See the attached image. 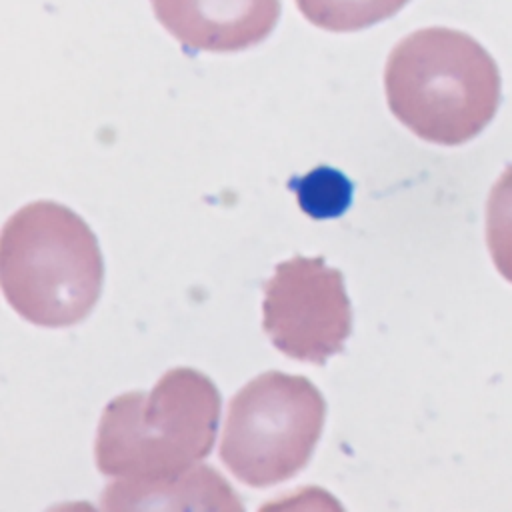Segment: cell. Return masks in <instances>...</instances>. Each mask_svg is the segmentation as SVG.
<instances>
[{"label": "cell", "instance_id": "3957f363", "mask_svg": "<svg viewBox=\"0 0 512 512\" xmlns=\"http://www.w3.org/2000/svg\"><path fill=\"white\" fill-rule=\"evenodd\" d=\"M324 414L326 402L306 376L268 370L232 396L220 460L252 488L284 482L308 464Z\"/></svg>", "mask_w": 512, "mask_h": 512}, {"label": "cell", "instance_id": "277c9868", "mask_svg": "<svg viewBox=\"0 0 512 512\" xmlns=\"http://www.w3.org/2000/svg\"><path fill=\"white\" fill-rule=\"evenodd\" d=\"M262 328L286 356L324 364L342 352L352 330V310L338 268L322 256L280 262L264 282Z\"/></svg>", "mask_w": 512, "mask_h": 512}, {"label": "cell", "instance_id": "6da1fadb", "mask_svg": "<svg viewBox=\"0 0 512 512\" xmlns=\"http://www.w3.org/2000/svg\"><path fill=\"white\" fill-rule=\"evenodd\" d=\"M220 406L216 384L188 366L164 372L150 392L116 396L98 424V470L134 482H160L192 470L214 446Z\"/></svg>", "mask_w": 512, "mask_h": 512}, {"label": "cell", "instance_id": "7a4b0ae2", "mask_svg": "<svg viewBox=\"0 0 512 512\" xmlns=\"http://www.w3.org/2000/svg\"><path fill=\"white\" fill-rule=\"evenodd\" d=\"M104 262L96 234L52 200H36L8 218L0 236V286L24 320L64 328L96 306Z\"/></svg>", "mask_w": 512, "mask_h": 512}, {"label": "cell", "instance_id": "5b68a950", "mask_svg": "<svg viewBox=\"0 0 512 512\" xmlns=\"http://www.w3.org/2000/svg\"><path fill=\"white\" fill-rule=\"evenodd\" d=\"M100 506L104 510H156V508H198V510H242L244 504L232 486L208 466L160 480L134 482L116 478L104 492Z\"/></svg>", "mask_w": 512, "mask_h": 512}]
</instances>
